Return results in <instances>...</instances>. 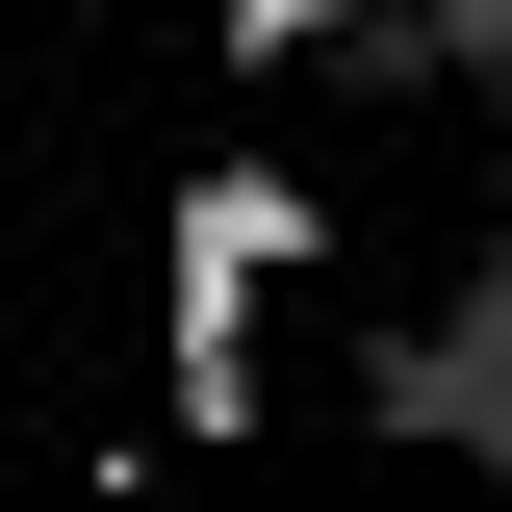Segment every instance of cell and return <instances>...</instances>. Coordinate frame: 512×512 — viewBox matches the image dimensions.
<instances>
[{
  "label": "cell",
  "instance_id": "6da1fadb",
  "mask_svg": "<svg viewBox=\"0 0 512 512\" xmlns=\"http://www.w3.org/2000/svg\"><path fill=\"white\" fill-rule=\"evenodd\" d=\"M308 256V180H180V308H256Z\"/></svg>",
  "mask_w": 512,
  "mask_h": 512
},
{
  "label": "cell",
  "instance_id": "7a4b0ae2",
  "mask_svg": "<svg viewBox=\"0 0 512 512\" xmlns=\"http://www.w3.org/2000/svg\"><path fill=\"white\" fill-rule=\"evenodd\" d=\"M333 26H359V0H231V77H308Z\"/></svg>",
  "mask_w": 512,
  "mask_h": 512
}]
</instances>
